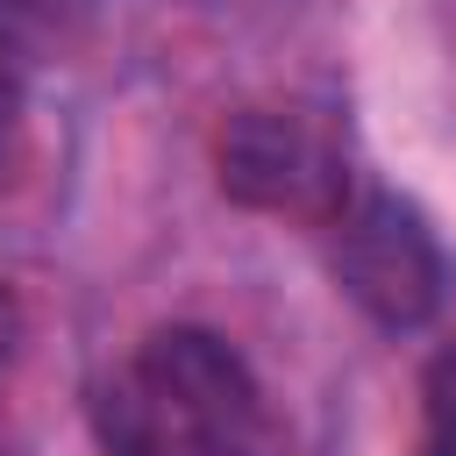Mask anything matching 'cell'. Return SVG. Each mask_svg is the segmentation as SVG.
<instances>
[{
  "label": "cell",
  "mask_w": 456,
  "mask_h": 456,
  "mask_svg": "<svg viewBox=\"0 0 456 456\" xmlns=\"http://www.w3.org/2000/svg\"><path fill=\"white\" fill-rule=\"evenodd\" d=\"M221 185L256 214L321 228L356 185L349 135L321 107H249L221 128Z\"/></svg>",
  "instance_id": "3957f363"
},
{
  "label": "cell",
  "mask_w": 456,
  "mask_h": 456,
  "mask_svg": "<svg viewBox=\"0 0 456 456\" xmlns=\"http://www.w3.org/2000/svg\"><path fill=\"white\" fill-rule=\"evenodd\" d=\"M335 285L378 321V328H420L449 299V249L428 228V214L392 185H349V200L321 221Z\"/></svg>",
  "instance_id": "7a4b0ae2"
},
{
  "label": "cell",
  "mask_w": 456,
  "mask_h": 456,
  "mask_svg": "<svg viewBox=\"0 0 456 456\" xmlns=\"http://www.w3.org/2000/svg\"><path fill=\"white\" fill-rule=\"evenodd\" d=\"M114 456H285L249 363L207 328L142 335L100 392Z\"/></svg>",
  "instance_id": "6da1fadb"
},
{
  "label": "cell",
  "mask_w": 456,
  "mask_h": 456,
  "mask_svg": "<svg viewBox=\"0 0 456 456\" xmlns=\"http://www.w3.org/2000/svg\"><path fill=\"white\" fill-rule=\"evenodd\" d=\"M420 399H428V435H456V342H442V356L428 363Z\"/></svg>",
  "instance_id": "277c9868"
},
{
  "label": "cell",
  "mask_w": 456,
  "mask_h": 456,
  "mask_svg": "<svg viewBox=\"0 0 456 456\" xmlns=\"http://www.w3.org/2000/svg\"><path fill=\"white\" fill-rule=\"evenodd\" d=\"M420 456H456V435H428V449Z\"/></svg>",
  "instance_id": "5b68a950"
}]
</instances>
